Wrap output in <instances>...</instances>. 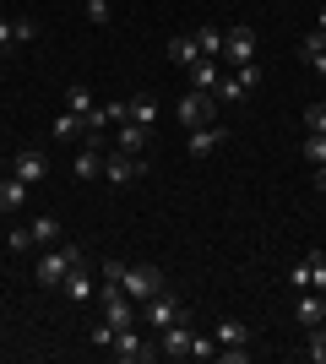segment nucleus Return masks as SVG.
<instances>
[{"label": "nucleus", "mask_w": 326, "mask_h": 364, "mask_svg": "<svg viewBox=\"0 0 326 364\" xmlns=\"http://www.w3.org/2000/svg\"><path fill=\"white\" fill-rule=\"evenodd\" d=\"M77 261H82V250H77V245H49L44 256L33 261V283H38V289H60V283H65V272H71Z\"/></svg>", "instance_id": "nucleus-1"}, {"label": "nucleus", "mask_w": 326, "mask_h": 364, "mask_svg": "<svg viewBox=\"0 0 326 364\" xmlns=\"http://www.w3.org/2000/svg\"><path fill=\"white\" fill-rule=\"evenodd\" d=\"M174 114H180V125L185 131H202V125L217 120V92H202V87H190L180 104H174Z\"/></svg>", "instance_id": "nucleus-2"}, {"label": "nucleus", "mask_w": 326, "mask_h": 364, "mask_svg": "<svg viewBox=\"0 0 326 364\" xmlns=\"http://www.w3.org/2000/svg\"><path fill=\"white\" fill-rule=\"evenodd\" d=\"M180 316H190V304H180V299H174V294H163V289H158L153 299H141V321H147L153 332H163V326H174V321H180Z\"/></svg>", "instance_id": "nucleus-3"}, {"label": "nucleus", "mask_w": 326, "mask_h": 364, "mask_svg": "<svg viewBox=\"0 0 326 364\" xmlns=\"http://www.w3.org/2000/svg\"><path fill=\"white\" fill-rule=\"evenodd\" d=\"M141 174H147V164H141L136 152H120V147L104 152V180L114 185V191H120V185H136Z\"/></svg>", "instance_id": "nucleus-4"}, {"label": "nucleus", "mask_w": 326, "mask_h": 364, "mask_svg": "<svg viewBox=\"0 0 326 364\" xmlns=\"http://www.w3.org/2000/svg\"><path fill=\"white\" fill-rule=\"evenodd\" d=\"M158 289H163V272H158V267H125V272H120V294H125V299H153V294Z\"/></svg>", "instance_id": "nucleus-5"}, {"label": "nucleus", "mask_w": 326, "mask_h": 364, "mask_svg": "<svg viewBox=\"0 0 326 364\" xmlns=\"http://www.w3.org/2000/svg\"><path fill=\"white\" fill-rule=\"evenodd\" d=\"M109 353H114V359H125V364L158 359V348H153V343H147V337L136 332V326H120V332H114V343H109Z\"/></svg>", "instance_id": "nucleus-6"}, {"label": "nucleus", "mask_w": 326, "mask_h": 364, "mask_svg": "<svg viewBox=\"0 0 326 364\" xmlns=\"http://www.w3.org/2000/svg\"><path fill=\"white\" fill-rule=\"evenodd\" d=\"M190 316H180L174 321V326H163V332H158V353H163V359H190Z\"/></svg>", "instance_id": "nucleus-7"}, {"label": "nucleus", "mask_w": 326, "mask_h": 364, "mask_svg": "<svg viewBox=\"0 0 326 364\" xmlns=\"http://www.w3.org/2000/svg\"><path fill=\"white\" fill-rule=\"evenodd\" d=\"M223 60H229V65L256 60V33H250V28H229V33H223Z\"/></svg>", "instance_id": "nucleus-8"}, {"label": "nucleus", "mask_w": 326, "mask_h": 364, "mask_svg": "<svg viewBox=\"0 0 326 364\" xmlns=\"http://www.w3.org/2000/svg\"><path fill=\"white\" fill-rule=\"evenodd\" d=\"M11 174H16V180H22V185H38V180H44V174H49V158H44V152H38V147H22V152H16V158H11Z\"/></svg>", "instance_id": "nucleus-9"}, {"label": "nucleus", "mask_w": 326, "mask_h": 364, "mask_svg": "<svg viewBox=\"0 0 326 364\" xmlns=\"http://www.w3.org/2000/svg\"><path fill=\"white\" fill-rule=\"evenodd\" d=\"M60 289H65V299H71V304H87V299H98V283L87 277V261H77V267L65 272V283H60Z\"/></svg>", "instance_id": "nucleus-10"}, {"label": "nucleus", "mask_w": 326, "mask_h": 364, "mask_svg": "<svg viewBox=\"0 0 326 364\" xmlns=\"http://www.w3.org/2000/svg\"><path fill=\"white\" fill-rule=\"evenodd\" d=\"M294 316H299V326L310 332V326H321L326 321V294H315V289H299V299H294Z\"/></svg>", "instance_id": "nucleus-11"}, {"label": "nucleus", "mask_w": 326, "mask_h": 364, "mask_svg": "<svg viewBox=\"0 0 326 364\" xmlns=\"http://www.w3.org/2000/svg\"><path fill=\"white\" fill-rule=\"evenodd\" d=\"M125 120H136V125H147V131H153V125H158V98H153V92L125 98Z\"/></svg>", "instance_id": "nucleus-12"}, {"label": "nucleus", "mask_w": 326, "mask_h": 364, "mask_svg": "<svg viewBox=\"0 0 326 364\" xmlns=\"http://www.w3.org/2000/svg\"><path fill=\"white\" fill-rule=\"evenodd\" d=\"M223 136H229V131H223V125H202V131H190V158H207V152H217L223 147Z\"/></svg>", "instance_id": "nucleus-13"}, {"label": "nucleus", "mask_w": 326, "mask_h": 364, "mask_svg": "<svg viewBox=\"0 0 326 364\" xmlns=\"http://www.w3.org/2000/svg\"><path fill=\"white\" fill-rule=\"evenodd\" d=\"M22 207H28V185L16 180V174H6V180H0V213L11 218V213H22Z\"/></svg>", "instance_id": "nucleus-14"}, {"label": "nucleus", "mask_w": 326, "mask_h": 364, "mask_svg": "<svg viewBox=\"0 0 326 364\" xmlns=\"http://www.w3.org/2000/svg\"><path fill=\"white\" fill-rule=\"evenodd\" d=\"M169 60L180 65V71L202 60V49H196V33H174V38H169Z\"/></svg>", "instance_id": "nucleus-15"}, {"label": "nucleus", "mask_w": 326, "mask_h": 364, "mask_svg": "<svg viewBox=\"0 0 326 364\" xmlns=\"http://www.w3.org/2000/svg\"><path fill=\"white\" fill-rule=\"evenodd\" d=\"M217 348H250V326L245 321H217Z\"/></svg>", "instance_id": "nucleus-16"}, {"label": "nucleus", "mask_w": 326, "mask_h": 364, "mask_svg": "<svg viewBox=\"0 0 326 364\" xmlns=\"http://www.w3.org/2000/svg\"><path fill=\"white\" fill-rule=\"evenodd\" d=\"M185 76H190V87H202V92H212L217 82H223L217 60H196V65H185Z\"/></svg>", "instance_id": "nucleus-17"}, {"label": "nucleus", "mask_w": 326, "mask_h": 364, "mask_svg": "<svg viewBox=\"0 0 326 364\" xmlns=\"http://www.w3.org/2000/svg\"><path fill=\"white\" fill-rule=\"evenodd\" d=\"M120 152H136L141 158V147H147V125H136V120H120V141H114Z\"/></svg>", "instance_id": "nucleus-18"}, {"label": "nucleus", "mask_w": 326, "mask_h": 364, "mask_svg": "<svg viewBox=\"0 0 326 364\" xmlns=\"http://www.w3.org/2000/svg\"><path fill=\"white\" fill-rule=\"evenodd\" d=\"M49 136H55V141H71V136H87V125H82V114H71V109H65L60 120L49 125Z\"/></svg>", "instance_id": "nucleus-19"}, {"label": "nucleus", "mask_w": 326, "mask_h": 364, "mask_svg": "<svg viewBox=\"0 0 326 364\" xmlns=\"http://www.w3.org/2000/svg\"><path fill=\"white\" fill-rule=\"evenodd\" d=\"M77 180H104V152L98 147L77 152Z\"/></svg>", "instance_id": "nucleus-20"}, {"label": "nucleus", "mask_w": 326, "mask_h": 364, "mask_svg": "<svg viewBox=\"0 0 326 364\" xmlns=\"http://www.w3.org/2000/svg\"><path fill=\"white\" fill-rule=\"evenodd\" d=\"M229 76H234V87H239V92H256V87H261V65H256V60L229 65Z\"/></svg>", "instance_id": "nucleus-21"}, {"label": "nucleus", "mask_w": 326, "mask_h": 364, "mask_svg": "<svg viewBox=\"0 0 326 364\" xmlns=\"http://www.w3.org/2000/svg\"><path fill=\"white\" fill-rule=\"evenodd\" d=\"M196 49H202V60H223V33L217 28H196Z\"/></svg>", "instance_id": "nucleus-22"}, {"label": "nucleus", "mask_w": 326, "mask_h": 364, "mask_svg": "<svg viewBox=\"0 0 326 364\" xmlns=\"http://www.w3.org/2000/svg\"><path fill=\"white\" fill-rule=\"evenodd\" d=\"M33 245H60V218H33Z\"/></svg>", "instance_id": "nucleus-23"}, {"label": "nucleus", "mask_w": 326, "mask_h": 364, "mask_svg": "<svg viewBox=\"0 0 326 364\" xmlns=\"http://www.w3.org/2000/svg\"><path fill=\"white\" fill-rule=\"evenodd\" d=\"M305 359H310V364H326V321H321V326H310V343H305Z\"/></svg>", "instance_id": "nucleus-24"}, {"label": "nucleus", "mask_w": 326, "mask_h": 364, "mask_svg": "<svg viewBox=\"0 0 326 364\" xmlns=\"http://www.w3.org/2000/svg\"><path fill=\"white\" fill-rule=\"evenodd\" d=\"M65 109L87 120V114H93V92H87V87H71V92H65Z\"/></svg>", "instance_id": "nucleus-25"}, {"label": "nucleus", "mask_w": 326, "mask_h": 364, "mask_svg": "<svg viewBox=\"0 0 326 364\" xmlns=\"http://www.w3.org/2000/svg\"><path fill=\"white\" fill-rule=\"evenodd\" d=\"M305 261H310V289H315V294H326V250H310Z\"/></svg>", "instance_id": "nucleus-26"}, {"label": "nucleus", "mask_w": 326, "mask_h": 364, "mask_svg": "<svg viewBox=\"0 0 326 364\" xmlns=\"http://www.w3.org/2000/svg\"><path fill=\"white\" fill-rule=\"evenodd\" d=\"M305 164H326V131H310V136H305Z\"/></svg>", "instance_id": "nucleus-27"}, {"label": "nucleus", "mask_w": 326, "mask_h": 364, "mask_svg": "<svg viewBox=\"0 0 326 364\" xmlns=\"http://www.w3.org/2000/svg\"><path fill=\"white\" fill-rule=\"evenodd\" d=\"M11 38H16V44H33V38H38V22H33V16H16V22H11Z\"/></svg>", "instance_id": "nucleus-28"}, {"label": "nucleus", "mask_w": 326, "mask_h": 364, "mask_svg": "<svg viewBox=\"0 0 326 364\" xmlns=\"http://www.w3.org/2000/svg\"><path fill=\"white\" fill-rule=\"evenodd\" d=\"M321 49H326V33H321V28H315V33H305V38H299V55H305V60H315Z\"/></svg>", "instance_id": "nucleus-29"}, {"label": "nucleus", "mask_w": 326, "mask_h": 364, "mask_svg": "<svg viewBox=\"0 0 326 364\" xmlns=\"http://www.w3.org/2000/svg\"><path fill=\"white\" fill-rule=\"evenodd\" d=\"M190 359H217V337H190Z\"/></svg>", "instance_id": "nucleus-30"}, {"label": "nucleus", "mask_w": 326, "mask_h": 364, "mask_svg": "<svg viewBox=\"0 0 326 364\" xmlns=\"http://www.w3.org/2000/svg\"><path fill=\"white\" fill-rule=\"evenodd\" d=\"M305 131H326V98L305 109Z\"/></svg>", "instance_id": "nucleus-31"}, {"label": "nucleus", "mask_w": 326, "mask_h": 364, "mask_svg": "<svg viewBox=\"0 0 326 364\" xmlns=\"http://www.w3.org/2000/svg\"><path fill=\"white\" fill-rule=\"evenodd\" d=\"M288 283H294V294H299V289H310V261H294V272H288Z\"/></svg>", "instance_id": "nucleus-32"}, {"label": "nucleus", "mask_w": 326, "mask_h": 364, "mask_svg": "<svg viewBox=\"0 0 326 364\" xmlns=\"http://www.w3.org/2000/svg\"><path fill=\"white\" fill-rule=\"evenodd\" d=\"M87 22H98V28H104V22H109V0H87Z\"/></svg>", "instance_id": "nucleus-33"}, {"label": "nucleus", "mask_w": 326, "mask_h": 364, "mask_svg": "<svg viewBox=\"0 0 326 364\" xmlns=\"http://www.w3.org/2000/svg\"><path fill=\"white\" fill-rule=\"evenodd\" d=\"M6 245H11V250H33V228H11V240H6Z\"/></svg>", "instance_id": "nucleus-34"}, {"label": "nucleus", "mask_w": 326, "mask_h": 364, "mask_svg": "<svg viewBox=\"0 0 326 364\" xmlns=\"http://www.w3.org/2000/svg\"><path fill=\"white\" fill-rule=\"evenodd\" d=\"M87 337H93L98 348H109V343H114V326H109V321H98V326H93V332H87Z\"/></svg>", "instance_id": "nucleus-35"}, {"label": "nucleus", "mask_w": 326, "mask_h": 364, "mask_svg": "<svg viewBox=\"0 0 326 364\" xmlns=\"http://www.w3.org/2000/svg\"><path fill=\"white\" fill-rule=\"evenodd\" d=\"M217 359L223 364H250V348H217Z\"/></svg>", "instance_id": "nucleus-36"}, {"label": "nucleus", "mask_w": 326, "mask_h": 364, "mask_svg": "<svg viewBox=\"0 0 326 364\" xmlns=\"http://www.w3.org/2000/svg\"><path fill=\"white\" fill-rule=\"evenodd\" d=\"M0 49H16V38H11V22L0 16Z\"/></svg>", "instance_id": "nucleus-37"}, {"label": "nucleus", "mask_w": 326, "mask_h": 364, "mask_svg": "<svg viewBox=\"0 0 326 364\" xmlns=\"http://www.w3.org/2000/svg\"><path fill=\"white\" fill-rule=\"evenodd\" d=\"M315 191L326 196V164H315Z\"/></svg>", "instance_id": "nucleus-38"}, {"label": "nucleus", "mask_w": 326, "mask_h": 364, "mask_svg": "<svg viewBox=\"0 0 326 364\" xmlns=\"http://www.w3.org/2000/svg\"><path fill=\"white\" fill-rule=\"evenodd\" d=\"M310 65H315V76H326V49H321V55H315Z\"/></svg>", "instance_id": "nucleus-39"}, {"label": "nucleus", "mask_w": 326, "mask_h": 364, "mask_svg": "<svg viewBox=\"0 0 326 364\" xmlns=\"http://www.w3.org/2000/svg\"><path fill=\"white\" fill-rule=\"evenodd\" d=\"M315 28H321V33H326V6H321V22H315Z\"/></svg>", "instance_id": "nucleus-40"}]
</instances>
